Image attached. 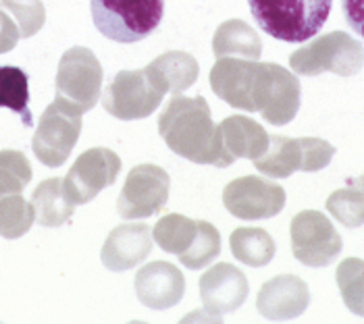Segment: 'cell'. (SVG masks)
<instances>
[{
	"mask_svg": "<svg viewBox=\"0 0 364 324\" xmlns=\"http://www.w3.org/2000/svg\"><path fill=\"white\" fill-rule=\"evenodd\" d=\"M213 50L215 56L223 58V56H246L256 60L260 56L262 44L256 36L252 27L246 26L240 19H231L225 21L215 33L213 40Z\"/></svg>",
	"mask_w": 364,
	"mask_h": 324,
	"instance_id": "22",
	"label": "cell"
},
{
	"mask_svg": "<svg viewBox=\"0 0 364 324\" xmlns=\"http://www.w3.org/2000/svg\"><path fill=\"white\" fill-rule=\"evenodd\" d=\"M196 237V220L183 215H167L163 216L154 229H152V239L161 245L168 254L181 256Z\"/></svg>",
	"mask_w": 364,
	"mask_h": 324,
	"instance_id": "26",
	"label": "cell"
},
{
	"mask_svg": "<svg viewBox=\"0 0 364 324\" xmlns=\"http://www.w3.org/2000/svg\"><path fill=\"white\" fill-rule=\"evenodd\" d=\"M223 204L227 212L235 218L262 220L277 216L283 210L285 189L258 175H248L225 185Z\"/></svg>",
	"mask_w": 364,
	"mask_h": 324,
	"instance_id": "13",
	"label": "cell"
},
{
	"mask_svg": "<svg viewBox=\"0 0 364 324\" xmlns=\"http://www.w3.org/2000/svg\"><path fill=\"white\" fill-rule=\"evenodd\" d=\"M289 235L296 260L312 269L329 266L343 247L333 222L318 210H302L294 216Z\"/></svg>",
	"mask_w": 364,
	"mask_h": 324,
	"instance_id": "10",
	"label": "cell"
},
{
	"mask_svg": "<svg viewBox=\"0 0 364 324\" xmlns=\"http://www.w3.org/2000/svg\"><path fill=\"white\" fill-rule=\"evenodd\" d=\"M31 164L19 150H0V198L6 193H23L31 181Z\"/></svg>",
	"mask_w": 364,
	"mask_h": 324,
	"instance_id": "30",
	"label": "cell"
},
{
	"mask_svg": "<svg viewBox=\"0 0 364 324\" xmlns=\"http://www.w3.org/2000/svg\"><path fill=\"white\" fill-rule=\"evenodd\" d=\"M221 254V233L215 225L206 220H196V237L192 245L179 256V262L190 270L208 266Z\"/></svg>",
	"mask_w": 364,
	"mask_h": 324,
	"instance_id": "28",
	"label": "cell"
},
{
	"mask_svg": "<svg viewBox=\"0 0 364 324\" xmlns=\"http://www.w3.org/2000/svg\"><path fill=\"white\" fill-rule=\"evenodd\" d=\"M31 206L36 212V222L48 229L65 225L75 210V204L67 195V191L63 188V179L58 177L46 179L33 189Z\"/></svg>",
	"mask_w": 364,
	"mask_h": 324,
	"instance_id": "20",
	"label": "cell"
},
{
	"mask_svg": "<svg viewBox=\"0 0 364 324\" xmlns=\"http://www.w3.org/2000/svg\"><path fill=\"white\" fill-rule=\"evenodd\" d=\"M0 6L13 17V21L19 27L21 38L38 33L46 21V11L42 0H0Z\"/></svg>",
	"mask_w": 364,
	"mask_h": 324,
	"instance_id": "31",
	"label": "cell"
},
{
	"mask_svg": "<svg viewBox=\"0 0 364 324\" xmlns=\"http://www.w3.org/2000/svg\"><path fill=\"white\" fill-rule=\"evenodd\" d=\"M121 173V158L109 148L85 150L63 179V188L75 206L87 204L102 189L117 181Z\"/></svg>",
	"mask_w": 364,
	"mask_h": 324,
	"instance_id": "12",
	"label": "cell"
},
{
	"mask_svg": "<svg viewBox=\"0 0 364 324\" xmlns=\"http://www.w3.org/2000/svg\"><path fill=\"white\" fill-rule=\"evenodd\" d=\"M219 129H221L225 150L233 161L237 158L256 161L269 148L271 135L264 131L260 123H256L248 117H242V114L227 117L219 123Z\"/></svg>",
	"mask_w": 364,
	"mask_h": 324,
	"instance_id": "19",
	"label": "cell"
},
{
	"mask_svg": "<svg viewBox=\"0 0 364 324\" xmlns=\"http://www.w3.org/2000/svg\"><path fill=\"white\" fill-rule=\"evenodd\" d=\"M256 71H258V63L252 58L244 60L235 56H223L210 69L208 80L213 92L229 107L256 112L252 100Z\"/></svg>",
	"mask_w": 364,
	"mask_h": 324,
	"instance_id": "16",
	"label": "cell"
},
{
	"mask_svg": "<svg viewBox=\"0 0 364 324\" xmlns=\"http://www.w3.org/2000/svg\"><path fill=\"white\" fill-rule=\"evenodd\" d=\"M310 301L309 285L296 274H279L267 281L256 299L258 312L267 320H294L306 312Z\"/></svg>",
	"mask_w": 364,
	"mask_h": 324,
	"instance_id": "15",
	"label": "cell"
},
{
	"mask_svg": "<svg viewBox=\"0 0 364 324\" xmlns=\"http://www.w3.org/2000/svg\"><path fill=\"white\" fill-rule=\"evenodd\" d=\"M327 210L348 229L364 225V175L348 179L343 188L327 198Z\"/></svg>",
	"mask_w": 364,
	"mask_h": 324,
	"instance_id": "23",
	"label": "cell"
},
{
	"mask_svg": "<svg viewBox=\"0 0 364 324\" xmlns=\"http://www.w3.org/2000/svg\"><path fill=\"white\" fill-rule=\"evenodd\" d=\"M33 222V206L21 193H6L0 198V235L4 239H19Z\"/></svg>",
	"mask_w": 364,
	"mask_h": 324,
	"instance_id": "27",
	"label": "cell"
},
{
	"mask_svg": "<svg viewBox=\"0 0 364 324\" xmlns=\"http://www.w3.org/2000/svg\"><path fill=\"white\" fill-rule=\"evenodd\" d=\"M136 293L150 310H168L186 293V276L171 262H150L136 274Z\"/></svg>",
	"mask_w": 364,
	"mask_h": 324,
	"instance_id": "18",
	"label": "cell"
},
{
	"mask_svg": "<svg viewBox=\"0 0 364 324\" xmlns=\"http://www.w3.org/2000/svg\"><path fill=\"white\" fill-rule=\"evenodd\" d=\"M21 33H19V27L13 21V17L0 9V54L9 53L17 46Z\"/></svg>",
	"mask_w": 364,
	"mask_h": 324,
	"instance_id": "32",
	"label": "cell"
},
{
	"mask_svg": "<svg viewBox=\"0 0 364 324\" xmlns=\"http://www.w3.org/2000/svg\"><path fill=\"white\" fill-rule=\"evenodd\" d=\"M55 85L56 98L84 114L96 107L100 98L102 65L90 48L73 46L60 56Z\"/></svg>",
	"mask_w": 364,
	"mask_h": 324,
	"instance_id": "7",
	"label": "cell"
},
{
	"mask_svg": "<svg viewBox=\"0 0 364 324\" xmlns=\"http://www.w3.org/2000/svg\"><path fill=\"white\" fill-rule=\"evenodd\" d=\"M0 108H9L21 117L23 125H33V114L29 110V77L19 67H0Z\"/></svg>",
	"mask_w": 364,
	"mask_h": 324,
	"instance_id": "24",
	"label": "cell"
},
{
	"mask_svg": "<svg viewBox=\"0 0 364 324\" xmlns=\"http://www.w3.org/2000/svg\"><path fill=\"white\" fill-rule=\"evenodd\" d=\"M171 179L156 164H138L127 173L125 185L117 198V212L125 220L159 215L168 200Z\"/></svg>",
	"mask_w": 364,
	"mask_h": 324,
	"instance_id": "11",
	"label": "cell"
},
{
	"mask_svg": "<svg viewBox=\"0 0 364 324\" xmlns=\"http://www.w3.org/2000/svg\"><path fill=\"white\" fill-rule=\"evenodd\" d=\"M167 92L165 80L152 65H148L138 71L117 73L102 94V107L114 119L138 121L150 117L161 107Z\"/></svg>",
	"mask_w": 364,
	"mask_h": 324,
	"instance_id": "4",
	"label": "cell"
},
{
	"mask_svg": "<svg viewBox=\"0 0 364 324\" xmlns=\"http://www.w3.org/2000/svg\"><path fill=\"white\" fill-rule=\"evenodd\" d=\"M333 156H336V148L325 139L271 135L267 152L254 161V166L258 173L267 177L287 179L298 171L304 173L323 171L333 161Z\"/></svg>",
	"mask_w": 364,
	"mask_h": 324,
	"instance_id": "5",
	"label": "cell"
},
{
	"mask_svg": "<svg viewBox=\"0 0 364 324\" xmlns=\"http://www.w3.org/2000/svg\"><path fill=\"white\" fill-rule=\"evenodd\" d=\"M248 279L242 270L233 264H215L210 270H206L200 276V297L202 306L206 308L208 314H213L217 320L235 312L240 306H244L248 297Z\"/></svg>",
	"mask_w": 364,
	"mask_h": 324,
	"instance_id": "14",
	"label": "cell"
},
{
	"mask_svg": "<svg viewBox=\"0 0 364 324\" xmlns=\"http://www.w3.org/2000/svg\"><path fill=\"white\" fill-rule=\"evenodd\" d=\"M94 27L117 44H136L161 26L165 0H90Z\"/></svg>",
	"mask_w": 364,
	"mask_h": 324,
	"instance_id": "3",
	"label": "cell"
},
{
	"mask_svg": "<svg viewBox=\"0 0 364 324\" xmlns=\"http://www.w3.org/2000/svg\"><path fill=\"white\" fill-rule=\"evenodd\" d=\"M341 11L350 29L364 38V0H341Z\"/></svg>",
	"mask_w": 364,
	"mask_h": 324,
	"instance_id": "33",
	"label": "cell"
},
{
	"mask_svg": "<svg viewBox=\"0 0 364 324\" xmlns=\"http://www.w3.org/2000/svg\"><path fill=\"white\" fill-rule=\"evenodd\" d=\"M300 81L273 63H258L252 100L256 112L271 125H287L300 110Z\"/></svg>",
	"mask_w": 364,
	"mask_h": 324,
	"instance_id": "9",
	"label": "cell"
},
{
	"mask_svg": "<svg viewBox=\"0 0 364 324\" xmlns=\"http://www.w3.org/2000/svg\"><path fill=\"white\" fill-rule=\"evenodd\" d=\"M80 134H82V112H77L65 100L55 96L53 104L42 112V119L31 139V150L42 164L56 168L65 164L71 156Z\"/></svg>",
	"mask_w": 364,
	"mask_h": 324,
	"instance_id": "8",
	"label": "cell"
},
{
	"mask_svg": "<svg viewBox=\"0 0 364 324\" xmlns=\"http://www.w3.org/2000/svg\"><path fill=\"white\" fill-rule=\"evenodd\" d=\"M159 134L171 152L196 164L231 166L233 158L227 154L219 125H215L208 102L196 96L188 98L173 94L159 119Z\"/></svg>",
	"mask_w": 364,
	"mask_h": 324,
	"instance_id": "1",
	"label": "cell"
},
{
	"mask_svg": "<svg viewBox=\"0 0 364 324\" xmlns=\"http://www.w3.org/2000/svg\"><path fill=\"white\" fill-rule=\"evenodd\" d=\"M152 231L146 222H125L114 227L102 245L100 258L111 272H125L150 256Z\"/></svg>",
	"mask_w": 364,
	"mask_h": 324,
	"instance_id": "17",
	"label": "cell"
},
{
	"mask_svg": "<svg viewBox=\"0 0 364 324\" xmlns=\"http://www.w3.org/2000/svg\"><path fill=\"white\" fill-rule=\"evenodd\" d=\"M231 254L235 256V260L260 269L267 266L273 256H275V242L273 237L258 227H240L231 233Z\"/></svg>",
	"mask_w": 364,
	"mask_h": 324,
	"instance_id": "21",
	"label": "cell"
},
{
	"mask_svg": "<svg viewBox=\"0 0 364 324\" xmlns=\"http://www.w3.org/2000/svg\"><path fill=\"white\" fill-rule=\"evenodd\" d=\"M248 6L264 33L287 44H300L323 29L333 0H248Z\"/></svg>",
	"mask_w": 364,
	"mask_h": 324,
	"instance_id": "2",
	"label": "cell"
},
{
	"mask_svg": "<svg viewBox=\"0 0 364 324\" xmlns=\"http://www.w3.org/2000/svg\"><path fill=\"white\" fill-rule=\"evenodd\" d=\"M336 281L348 310L364 318V260L346 258L337 266Z\"/></svg>",
	"mask_w": 364,
	"mask_h": 324,
	"instance_id": "29",
	"label": "cell"
},
{
	"mask_svg": "<svg viewBox=\"0 0 364 324\" xmlns=\"http://www.w3.org/2000/svg\"><path fill=\"white\" fill-rule=\"evenodd\" d=\"M150 65L165 80L171 94H181L183 90L194 85L198 80V73H200L196 58L192 54L179 53V50L161 54Z\"/></svg>",
	"mask_w": 364,
	"mask_h": 324,
	"instance_id": "25",
	"label": "cell"
},
{
	"mask_svg": "<svg viewBox=\"0 0 364 324\" xmlns=\"http://www.w3.org/2000/svg\"><path fill=\"white\" fill-rule=\"evenodd\" d=\"M289 65L298 75H321L331 71L341 77L356 75L364 65L363 44L343 31H331L310 42L289 56Z\"/></svg>",
	"mask_w": 364,
	"mask_h": 324,
	"instance_id": "6",
	"label": "cell"
}]
</instances>
